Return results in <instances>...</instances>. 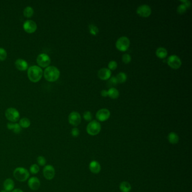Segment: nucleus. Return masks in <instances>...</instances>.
<instances>
[{
	"label": "nucleus",
	"mask_w": 192,
	"mask_h": 192,
	"mask_svg": "<svg viewBox=\"0 0 192 192\" xmlns=\"http://www.w3.org/2000/svg\"><path fill=\"white\" fill-rule=\"evenodd\" d=\"M27 75L29 80L36 83L39 81L42 78L43 71L41 68L37 65H33L28 68Z\"/></svg>",
	"instance_id": "1"
},
{
	"label": "nucleus",
	"mask_w": 192,
	"mask_h": 192,
	"mask_svg": "<svg viewBox=\"0 0 192 192\" xmlns=\"http://www.w3.org/2000/svg\"><path fill=\"white\" fill-rule=\"evenodd\" d=\"M60 73L59 70L58 69V68L54 66L47 67L44 72L45 79L51 82L57 81L60 77Z\"/></svg>",
	"instance_id": "2"
},
{
	"label": "nucleus",
	"mask_w": 192,
	"mask_h": 192,
	"mask_svg": "<svg viewBox=\"0 0 192 192\" xmlns=\"http://www.w3.org/2000/svg\"><path fill=\"white\" fill-rule=\"evenodd\" d=\"M13 175L18 181L24 182L29 178V173L28 170L24 167H17L14 170Z\"/></svg>",
	"instance_id": "3"
},
{
	"label": "nucleus",
	"mask_w": 192,
	"mask_h": 192,
	"mask_svg": "<svg viewBox=\"0 0 192 192\" xmlns=\"http://www.w3.org/2000/svg\"><path fill=\"white\" fill-rule=\"evenodd\" d=\"M101 128V127L100 123L96 120H94L91 121L87 126V132L90 135L95 136L100 132Z\"/></svg>",
	"instance_id": "4"
},
{
	"label": "nucleus",
	"mask_w": 192,
	"mask_h": 192,
	"mask_svg": "<svg viewBox=\"0 0 192 192\" xmlns=\"http://www.w3.org/2000/svg\"><path fill=\"white\" fill-rule=\"evenodd\" d=\"M5 116L9 121L15 123L19 120L20 113L17 109L9 108L6 111Z\"/></svg>",
	"instance_id": "5"
},
{
	"label": "nucleus",
	"mask_w": 192,
	"mask_h": 192,
	"mask_svg": "<svg viewBox=\"0 0 192 192\" xmlns=\"http://www.w3.org/2000/svg\"><path fill=\"white\" fill-rule=\"evenodd\" d=\"M130 45V41L127 37H121L117 39L116 46L117 49L121 51H125L128 49Z\"/></svg>",
	"instance_id": "6"
},
{
	"label": "nucleus",
	"mask_w": 192,
	"mask_h": 192,
	"mask_svg": "<svg viewBox=\"0 0 192 192\" xmlns=\"http://www.w3.org/2000/svg\"><path fill=\"white\" fill-rule=\"evenodd\" d=\"M37 63L39 67L45 68L50 65L51 63V59L50 56L45 53L39 54L37 58Z\"/></svg>",
	"instance_id": "7"
},
{
	"label": "nucleus",
	"mask_w": 192,
	"mask_h": 192,
	"mask_svg": "<svg viewBox=\"0 0 192 192\" xmlns=\"http://www.w3.org/2000/svg\"><path fill=\"white\" fill-rule=\"evenodd\" d=\"M167 64L171 68L177 70L181 67V59L179 56L175 55H171L167 59Z\"/></svg>",
	"instance_id": "8"
},
{
	"label": "nucleus",
	"mask_w": 192,
	"mask_h": 192,
	"mask_svg": "<svg viewBox=\"0 0 192 192\" xmlns=\"http://www.w3.org/2000/svg\"><path fill=\"white\" fill-rule=\"evenodd\" d=\"M43 174L45 178L49 180L54 179L55 175V170L52 165H46L43 169Z\"/></svg>",
	"instance_id": "9"
},
{
	"label": "nucleus",
	"mask_w": 192,
	"mask_h": 192,
	"mask_svg": "<svg viewBox=\"0 0 192 192\" xmlns=\"http://www.w3.org/2000/svg\"><path fill=\"white\" fill-rule=\"evenodd\" d=\"M68 121L71 125L77 126L81 122L80 114L77 112H72L68 116Z\"/></svg>",
	"instance_id": "10"
},
{
	"label": "nucleus",
	"mask_w": 192,
	"mask_h": 192,
	"mask_svg": "<svg viewBox=\"0 0 192 192\" xmlns=\"http://www.w3.org/2000/svg\"><path fill=\"white\" fill-rule=\"evenodd\" d=\"M23 29L28 34H33L35 32L37 29L36 23L32 20H28L25 21L23 24Z\"/></svg>",
	"instance_id": "11"
},
{
	"label": "nucleus",
	"mask_w": 192,
	"mask_h": 192,
	"mask_svg": "<svg viewBox=\"0 0 192 192\" xmlns=\"http://www.w3.org/2000/svg\"><path fill=\"white\" fill-rule=\"evenodd\" d=\"M137 14L141 17L147 18L150 16L152 10L149 6L147 5H142L139 6L137 10Z\"/></svg>",
	"instance_id": "12"
},
{
	"label": "nucleus",
	"mask_w": 192,
	"mask_h": 192,
	"mask_svg": "<svg viewBox=\"0 0 192 192\" xmlns=\"http://www.w3.org/2000/svg\"><path fill=\"white\" fill-rule=\"evenodd\" d=\"M111 116V113L107 109H101L97 112L96 114V118L97 120L101 122L106 121L108 120Z\"/></svg>",
	"instance_id": "13"
},
{
	"label": "nucleus",
	"mask_w": 192,
	"mask_h": 192,
	"mask_svg": "<svg viewBox=\"0 0 192 192\" xmlns=\"http://www.w3.org/2000/svg\"><path fill=\"white\" fill-rule=\"evenodd\" d=\"M28 185L31 190H37L39 189L41 183L37 177H32L28 179Z\"/></svg>",
	"instance_id": "14"
},
{
	"label": "nucleus",
	"mask_w": 192,
	"mask_h": 192,
	"mask_svg": "<svg viewBox=\"0 0 192 192\" xmlns=\"http://www.w3.org/2000/svg\"><path fill=\"white\" fill-rule=\"evenodd\" d=\"M97 75L99 78L102 80H107L111 78V71L109 69L104 68L100 69L97 73Z\"/></svg>",
	"instance_id": "15"
},
{
	"label": "nucleus",
	"mask_w": 192,
	"mask_h": 192,
	"mask_svg": "<svg viewBox=\"0 0 192 192\" xmlns=\"http://www.w3.org/2000/svg\"><path fill=\"white\" fill-rule=\"evenodd\" d=\"M15 65L17 70L20 71H24L28 69V64L27 62L22 59H17L15 63Z\"/></svg>",
	"instance_id": "16"
},
{
	"label": "nucleus",
	"mask_w": 192,
	"mask_h": 192,
	"mask_svg": "<svg viewBox=\"0 0 192 192\" xmlns=\"http://www.w3.org/2000/svg\"><path fill=\"white\" fill-rule=\"evenodd\" d=\"M15 183L13 179H7L3 182V188L4 190L8 192H11L14 190Z\"/></svg>",
	"instance_id": "17"
},
{
	"label": "nucleus",
	"mask_w": 192,
	"mask_h": 192,
	"mask_svg": "<svg viewBox=\"0 0 192 192\" xmlns=\"http://www.w3.org/2000/svg\"><path fill=\"white\" fill-rule=\"evenodd\" d=\"M7 127L8 130L13 131L15 134H20L22 131V127L19 123H8L7 124Z\"/></svg>",
	"instance_id": "18"
},
{
	"label": "nucleus",
	"mask_w": 192,
	"mask_h": 192,
	"mask_svg": "<svg viewBox=\"0 0 192 192\" xmlns=\"http://www.w3.org/2000/svg\"><path fill=\"white\" fill-rule=\"evenodd\" d=\"M89 169L93 174H98L101 170V166L98 162L92 161L90 163Z\"/></svg>",
	"instance_id": "19"
},
{
	"label": "nucleus",
	"mask_w": 192,
	"mask_h": 192,
	"mask_svg": "<svg viewBox=\"0 0 192 192\" xmlns=\"http://www.w3.org/2000/svg\"><path fill=\"white\" fill-rule=\"evenodd\" d=\"M168 140L171 144H176L179 142V136L176 134L175 132H170V134L168 135Z\"/></svg>",
	"instance_id": "20"
},
{
	"label": "nucleus",
	"mask_w": 192,
	"mask_h": 192,
	"mask_svg": "<svg viewBox=\"0 0 192 192\" xmlns=\"http://www.w3.org/2000/svg\"><path fill=\"white\" fill-rule=\"evenodd\" d=\"M156 54L159 58H165L167 55V50L164 48H158L156 50Z\"/></svg>",
	"instance_id": "21"
},
{
	"label": "nucleus",
	"mask_w": 192,
	"mask_h": 192,
	"mask_svg": "<svg viewBox=\"0 0 192 192\" xmlns=\"http://www.w3.org/2000/svg\"><path fill=\"white\" fill-rule=\"evenodd\" d=\"M120 189L122 192H130L131 190V185L127 181H123L120 184Z\"/></svg>",
	"instance_id": "22"
},
{
	"label": "nucleus",
	"mask_w": 192,
	"mask_h": 192,
	"mask_svg": "<svg viewBox=\"0 0 192 192\" xmlns=\"http://www.w3.org/2000/svg\"><path fill=\"white\" fill-rule=\"evenodd\" d=\"M108 96L113 99H117L119 96V91L114 87L110 88L108 91Z\"/></svg>",
	"instance_id": "23"
},
{
	"label": "nucleus",
	"mask_w": 192,
	"mask_h": 192,
	"mask_svg": "<svg viewBox=\"0 0 192 192\" xmlns=\"http://www.w3.org/2000/svg\"><path fill=\"white\" fill-rule=\"evenodd\" d=\"M19 125L22 128H28L31 125V121L27 118H23L19 121Z\"/></svg>",
	"instance_id": "24"
},
{
	"label": "nucleus",
	"mask_w": 192,
	"mask_h": 192,
	"mask_svg": "<svg viewBox=\"0 0 192 192\" xmlns=\"http://www.w3.org/2000/svg\"><path fill=\"white\" fill-rule=\"evenodd\" d=\"M34 14V8H32L31 6H27L26 7L23 11V14L24 17L26 18H31L33 16Z\"/></svg>",
	"instance_id": "25"
},
{
	"label": "nucleus",
	"mask_w": 192,
	"mask_h": 192,
	"mask_svg": "<svg viewBox=\"0 0 192 192\" xmlns=\"http://www.w3.org/2000/svg\"><path fill=\"white\" fill-rule=\"evenodd\" d=\"M116 78L117 79V82L120 83V84H122L123 82H125L127 80V75L126 74L123 72H120L117 75V76L116 77Z\"/></svg>",
	"instance_id": "26"
},
{
	"label": "nucleus",
	"mask_w": 192,
	"mask_h": 192,
	"mask_svg": "<svg viewBox=\"0 0 192 192\" xmlns=\"http://www.w3.org/2000/svg\"><path fill=\"white\" fill-rule=\"evenodd\" d=\"M30 173L33 175H36L37 174L39 173V165L37 164H33L31 165L29 168Z\"/></svg>",
	"instance_id": "27"
},
{
	"label": "nucleus",
	"mask_w": 192,
	"mask_h": 192,
	"mask_svg": "<svg viewBox=\"0 0 192 192\" xmlns=\"http://www.w3.org/2000/svg\"><path fill=\"white\" fill-rule=\"evenodd\" d=\"M89 29L90 33L94 36L97 35L99 33V29L96 25L94 24H90L89 26Z\"/></svg>",
	"instance_id": "28"
},
{
	"label": "nucleus",
	"mask_w": 192,
	"mask_h": 192,
	"mask_svg": "<svg viewBox=\"0 0 192 192\" xmlns=\"http://www.w3.org/2000/svg\"><path fill=\"white\" fill-rule=\"evenodd\" d=\"M117 84L118 82H117V79L115 77H112L111 78H109V81L107 82L108 86V87H111V88L115 86L116 85H117Z\"/></svg>",
	"instance_id": "29"
},
{
	"label": "nucleus",
	"mask_w": 192,
	"mask_h": 192,
	"mask_svg": "<svg viewBox=\"0 0 192 192\" xmlns=\"http://www.w3.org/2000/svg\"><path fill=\"white\" fill-rule=\"evenodd\" d=\"M37 161L38 164H39L41 166H44L46 163V159L44 157L39 156L37 158Z\"/></svg>",
	"instance_id": "30"
},
{
	"label": "nucleus",
	"mask_w": 192,
	"mask_h": 192,
	"mask_svg": "<svg viewBox=\"0 0 192 192\" xmlns=\"http://www.w3.org/2000/svg\"><path fill=\"white\" fill-rule=\"evenodd\" d=\"M7 58V52L3 48H0V61L5 60Z\"/></svg>",
	"instance_id": "31"
},
{
	"label": "nucleus",
	"mask_w": 192,
	"mask_h": 192,
	"mask_svg": "<svg viewBox=\"0 0 192 192\" xmlns=\"http://www.w3.org/2000/svg\"><path fill=\"white\" fill-rule=\"evenodd\" d=\"M187 8L184 4H181L178 7L177 11L179 14H183L187 11Z\"/></svg>",
	"instance_id": "32"
},
{
	"label": "nucleus",
	"mask_w": 192,
	"mask_h": 192,
	"mask_svg": "<svg viewBox=\"0 0 192 192\" xmlns=\"http://www.w3.org/2000/svg\"><path fill=\"white\" fill-rule=\"evenodd\" d=\"M122 61L125 64H128L131 60V56L128 54H125L122 56Z\"/></svg>",
	"instance_id": "33"
},
{
	"label": "nucleus",
	"mask_w": 192,
	"mask_h": 192,
	"mask_svg": "<svg viewBox=\"0 0 192 192\" xmlns=\"http://www.w3.org/2000/svg\"><path fill=\"white\" fill-rule=\"evenodd\" d=\"M84 118L87 121H91L92 118V116L91 113L89 111L85 112L84 114Z\"/></svg>",
	"instance_id": "34"
},
{
	"label": "nucleus",
	"mask_w": 192,
	"mask_h": 192,
	"mask_svg": "<svg viewBox=\"0 0 192 192\" xmlns=\"http://www.w3.org/2000/svg\"><path fill=\"white\" fill-rule=\"evenodd\" d=\"M117 63L116 61L113 60V61H111L109 63L108 68L109 70H115L117 68Z\"/></svg>",
	"instance_id": "35"
},
{
	"label": "nucleus",
	"mask_w": 192,
	"mask_h": 192,
	"mask_svg": "<svg viewBox=\"0 0 192 192\" xmlns=\"http://www.w3.org/2000/svg\"><path fill=\"white\" fill-rule=\"evenodd\" d=\"M71 135L73 137H78L80 135V131L78 130V128L75 127V128H72V131H71Z\"/></svg>",
	"instance_id": "36"
},
{
	"label": "nucleus",
	"mask_w": 192,
	"mask_h": 192,
	"mask_svg": "<svg viewBox=\"0 0 192 192\" xmlns=\"http://www.w3.org/2000/svg\"><path fill=\"white\" fill-rule=\"evenodd\" d=\"M181 2L183 3V4L187 8H189L191 6V3L189 1H181Z\"/></svg>",
	"instance_id": "37"
},
{
	"label": "nucleus",
	"mask_w": 192,
	"mask_h": 192,
	"mask_svg": "<svg viewBox=\"0 0 192 192\" xmlns=\"http://www.w3.org/2000/svg\"><path fill=\"white\" fill-rule=\"evenodd\" d=\"M101 95L103 97H106L108 96V91L106 90H103L101 91Z\"/></svg>",
	"instance_id": "38"
},
{
	"label": "nucleus",
	"mask_w": 192,
	"mask_h": 192,
	"mask_svg": "<svg viewBox=\"0 0 192 192\" xmlns=\"http://www.w3.org/2000/svg\"><path fill=\"white\" fill-rule=\"evenodd\" d=\"M11 192H24L22 190L20 189H15Z\"/></svg>",
	"instance_id": "39"
},
{
	"label": "nucleus",
	"mask_w": 192,
	"mask_h": 192,
	"mask_svg": "<svg viewBox=\"0 0 192 192\" xmlns=\"http://www.w3.org/2000/svg\"><path fill=\"white\" fill-rule=\"evenodd\" d=\"M0 192H8L7 191H6L5 190H1Z\"/></svg>",
	"instance_id": "40"
}]
</instances>
